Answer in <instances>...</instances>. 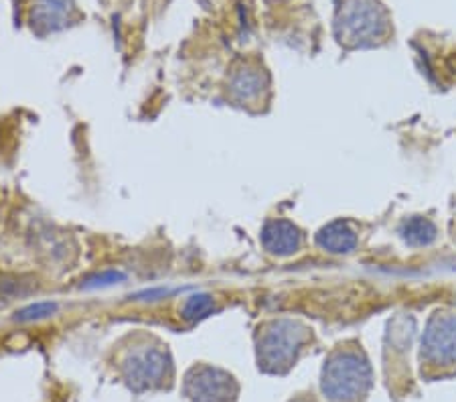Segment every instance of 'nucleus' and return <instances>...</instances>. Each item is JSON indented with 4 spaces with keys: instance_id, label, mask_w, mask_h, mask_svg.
<instances>
[{
    "instance_id": "obj_1",
    "label": "nucleus",
    "mask_w": 456,
    "mask_h": 402,
    "mask_svg": "<svg viewBox=\"0 0 456 402\" xmlns=\"http://www.w3.org/2000/svg\"><path fill=\"white\" fill-rule=\"evenodd\" d=\"M124 382L134 392H146L165 384L173 372V359L165 343L153 335H137L120 359Z\"/></svg>"
},
{
    "instance_id": "obj_6",
    "label": "nucleus",
    "mask_w": 456,
    "mask_h": 402,
    "mask_svg": "<svg viewBox=\"0 0 456 402\" xmlns=\"http://www.w3.org/2000/svg\"><path fill=\"white\" fill-rule=\"evenodd\" d=\"M262 244L270 254H276V256H290V254L301 250L303 234L295 224H290L287 220H272L263 225Z\"/></svg>"
},
{
    "instance_id": "obj_9",
    "label": "nucleus",
    "mask_w": 456,
    "mask_h": 402,
    "mask_svg": "<svg viewBox=\"0 0 456 402\" xmlns=\"http://www.w3.org/2000/svg\"><path fill=\"white\" fill-rule=\"evenodd\" d=\"M67 15L66 0H41L37 4V25H47V29H59L66 23L63 19Z\"/></svg>"
},
{
    "instance_id": "obj_3",
    "label": "nucleus",
    "mask_w": 456,
    "mask_h": 402,
    "mask_svg": "<svg viewBox=\"0 0 456 402\" xmlns=\"http://www.w3.org/2000/svg\"><path fill=\"white\" fill-rule=\"evenodd\" d=\"M309 342V329L298 321L280 319L263 326L258 335V362L263 372H287Z\"/></svg>"
},
{
    "instance_id": "obj_2",
    "label": "nucleus",
    "mask_w": 456,
    "mask_h": 402,
    "mask_svg": "<svg viewBox=\"0 0 456 402\" xmlns=\"http://www.w3.org/2000/svg\"><path fill=\"white\" fill-rule=\"evenodd\" d=\"M372 386V368L361 351L339 350L326 359L323 392L331 402H355Z\"/></svg>"
},
{
    "instance_id": "obj_8",
    "label": "nucleus",
    "mask_w": 456,
    "mask_h": 402,
    "mask_svg": "<svg viewBox=\"0 0 456 402\" xmlns=\"http://www.w3.org/2000/svg\"><path fill=\"white\" fill-rule=\"evenodd\" d=\"M230 91L238 102H252L262 94V77L252 69H241L232 80Z\"/></svg>"
},
{
    "instance_id": "obj_13",
    "label": "nucleus",
    "mask_w": 456,
    "mask_h": 402,
    "mask_svg": "<svg viewBox=\"0 0 456 402\" xmlns=\"http://www.w3.org/2000/svg\"><path fill=\"white\" fill-rule=\"evenodd\" d=\"M122 279H124V274H120V272H104V274H98L96 279H90L88 283H85V287L88 288L108 287V285L118 283V280H122Z\"/></svg>"
},
{
    "instance_id": "obj_5",
    "label": "nucleus",
    "mask_w": 456,
    "mask_h": 402,
    "mask_svg": "<svg viewBox=\"0 0 456 402\" xmlns=\"http://www.w3.org/2000/svg\"><path fill=\"white\" fill-rule=\"evenodd\" d=\"M422 356L434 364L456 362V319L443 317L434 319L422 342Z\"/></svg>"
},
{
    "instance_id": "obj_4",
    "label": "nucleus",
    "mask_w": 456,
    "mask_h": 402,
    "mask_svg": "<svg viewBox=\"0 0 456 402\" xmlns=\"http://www.w3.org/2000/svg\"><path fill=\"white\" fill-rule=\"evenodd\" d=\"M185 394L191 402H233L238 384L224 370L195 366L185 378Z\"/></svg>"
},
{
    "instance_id": "obj_11",
    "label": "nucleus",
    "mask_w": 456,
    "mask_h": 402,
    "mask_svg": "<svg viewBox=\"0 0 456 402\" xmlns=\"http://www.w3.org/2000/svg\"><path fill=\"white\" fill-rule=\"evenodd\" d=\"M404 238L410 244H428L434 238V228L426 220H414L405 225Z\"/></svg>"
},
{
    "instance_id": "obj_14",
    "label": "nucleus",
    "mask_w": 456,
    "mask_h": 402,
    "mask_svg": "<svg viewBox=\"0 0 456 402\" xmlns=\"http://www.w3.org/2000/svg\"><path fill=\"white\" fill-rule=\"evenodd\" d=\"M298 402H306V400H298Z\"/></svg>"
},
{
    "instance_id": "obj_10",
    "label": "nucleus",
    "mask_w": 456,
    "mask_h": 402,
    "mask_svg": "<svg viewBox=\"0 0 456 402\" xmlns=\"http://www.w3.org/2000/svg\"><path fill=\"white\" fill-rule=\"evenodd\" d=\"M211 311H216V303L209 297V295H193V297H187V301L183 303V319L189 323H195L203 317H208Z\"/></svg>"
},
{
    "instance_id": "obj_12",
    "label": "nucleus",
    "mask_w": 456,
    "mask_h": 402,
    "mask_svg": "<svg viewBox=\"0 0 456 402\" xmlns=\"http://www.w3.org/2000/svg\"><path fill=\"white\" fill-rule=\"evenodd\" d=\"M57 311L55 303H35V305L25 307L23 311L17 313L19 321H35V319H43V317H49Z\"/></svg>"
},
{
    "instance_id": "obj_7",
    "label": "nucleus",
    "mask_w": 456,
    "mask_h": 402,
    "mask_svg": "<svg viewBox=\"0 0 456 402\" xmlns=\"http://www.w3.org/2000/svg\"><path fill=\"white\" fill-rule=\"evenodd\" d=\"M317 244L331 254H347L358 244V236L347 222H333L317 234Z\"/></svg>"
}]
</instances>
